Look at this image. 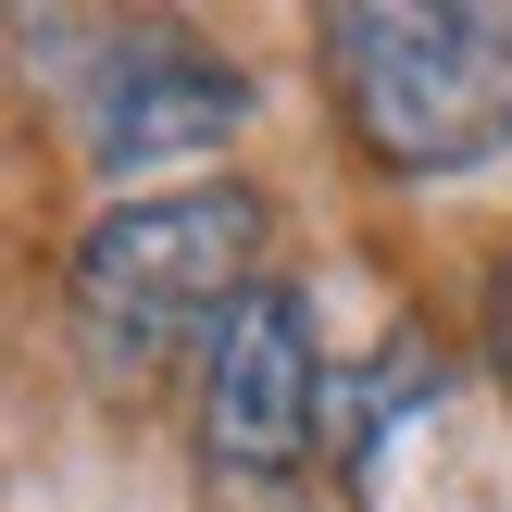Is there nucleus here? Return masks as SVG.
I'll return each mask as SVG.
<instances>
[{
    "instance_id": "obj_3",
    "label": "nucleus",
    "mask_w": 512,
    "mask_h": 512,
    "mask_svg": "<svg viewBox=\"0 0 512 512\" xmlns=\"http://www.w3.org/2000/svg\"><path fill=\"white\" fill-rule=\"evenodd\" d=\"M188 438H200V475L213 500H288L325 450V350H313V313L300 288H250L238 313L200 338V400H188Z\"/></svg>"
},
{
    "instance_id": "obj_1",
    "label": "nucleus",
    "mask_w": 512,
    "mask_h": 512,
    "mask_svg": "<svg viewBox=\"0 0 512 512\" xmlns=\"http://www.w3.org/2000/svg\"><path fill=\"white\" fill-rule=\"evenodd\" d=\"M338 125L388 175H450L512 138V25L450 0H338L313 25Z\"/></svg>"
},
{
    "instance_id": "obj_4",
    "label": "nucleus",
    "mask_w": 512,
    "mask_h": 512,
    "mask_svg": "<svg viewBox=\"0 0 512 512\" xmlns=\"http://www.w3.org/2000/svg\"><path fill=\"white\" fill-rule=\"evenodd\" d=\"M88 150L113 175H150V163H188V150H225L250 125V75L213 63L200 38H175V25H125V38H100L88 63Z\"/></svg>"
},
{
    "instance_id": "obj_5",
    "label": "nucleus",
    "mask_w": 512,
    "mask_h": 512,
    "mask_svg": "<svg viewBox=\"0 0 512 512\" xmlns=\"http://www.w3.org/2000/svg\"><path fill=\"white\" fill-rule=\"evenodd\" d=\"M488 363H500V388H512V250L488 263Z\"/></svg>"
},
{
    "instance_id": "obj_2",
    "label": "nucleus",
    "mask_w": 512,
    "mask_h": 512,
    "mask_svg": "<svg viewBox=\"0 0 512 512\" xmlns=\"http://www.w3.org/2000/svg\"><path fill=\"white\" fill-rule=\"evenodd\" d=\"M263 238H275V213L238 175H188V188L113 200L75 238V325L113 363H163L175 338H213L263 288Z\"/></svg>"
}]
</instances>
